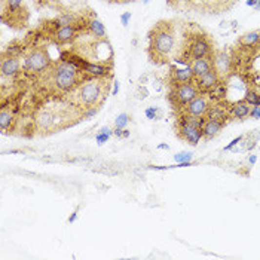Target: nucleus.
Here are the masks:
<instances>
[{
  "label": "nucleus",
  "mask_w": 260,
  "mask_h": 260,
  "mask_svg": "<svg viewBox=\"0 0 260 260\" xmlns=\"http://www.w3.org/2000/svg\"><path fill=\"white\" fill-rule=\"evenodd\" d=\"M176 38L173 30L165 25V22H159V25L150 33V52H153V58L165 60L174 51Z\"/></svg>",
  "instance_id": "f257e3e1"
},
{
  "label": "nucleus",
  "mask_w": 260,
  "mask_h": 260,
  "mask_svg": "<svg viewBox=\"0 0 260 260\" xmlns=\"http://www.w3.org/2000/svg\"><path fill=\"white\" fill-rule=\"evenodd\" d=\"M79 67L72 61H60L52 70V82L61 92H72L79 86Z\"/></svg>",
  "instance_id": "f03ea898"
},
{
  "label": "nucleus",
  "mask_w": 260,
  "mask_h": 260,
  "mask_svg": "<svg viewBox=\"0 0 260 260\" xmlns=\"http://www.w3.org/2000/svg\"><path fill=\"white\" fill-rule=\"evenodd\" d=\"M78 100H79L80 104H83L86 107L99 106L103 100V85H101V82L97 80V79H92V80L85 82L82 86H79Z\"/></svg>",
  "instance_id": "7ed1b4c3"
},
{
  "label": "nucleus",
  "mask_w": 260,
  "mask_h": 260,
  "mask_svg": "<svg viewBox=\"0 0 260 260\" xmlns=\"http://www.w3.org/2000/svg\"><path fill=\"white\" fill-rule=\"evenodd\" d=\"M200 95V89L197 88V85L193 83H183V85H176L173 86L171 92H170V101L171 104L177 109L184 110V107L195 100Z\"/></svg>",
  "instance_id": "20e7f679"
},
{
  "label": "nucleus",
  "mask_w": 260,
  "mask_h": 260,
  "mask_svg": "<svg viewBox=\"0 0 260 260\" xmlns=\"http://www.w3.org/2000/svg\"><path fill=\"white\" fill-rule=\"evenodd\" d=\"M51 58L43 49H35L25 57L24 61V70L30 73H42L51 67Z\"/></svg>",
  "instance_id": "39448f33"
},
{
  "label": "nucleus",
  "mask_w": 260,
  "mask_h": 260,
  "mask_svg": "<svg viewBox=\"0 0 260 260\" xmlns=\"http://www.w3.org/2000/svg\"><path fill=\"white\" fill-rule=\"evenodd\" d=\"M211 51L213 48H211L210 40L205 36H198L197 39L192 40V43L187 48V58H192V60L207 58V57H211Z\"/></svg>",
  "instance_id": "423d86ee"
},
{
  "label": "nucleus",
  "mask_w": 260,
  "mask_h": 260,
  "mask_svg": "<svg viewBox=\"0 0 260 260\" xmlns=\"http://www.w3.org/2000/svg\"><path fill=\"white\" fill-rule=\"evenodd\" d=\"M210 101L207 100V97L204 95H198L197 99L192 100L186 107H184V112L192 115V116H197V118H205L208 110H210Z\"/></svg>",
  "instance_id": "0eeeda50"
},
{
  "label": "nucleus",
  "mask_w": 260,
  "mask_h": 260,
  "mask_svg": "<svg viewBox=\"0 0 260 260\" xmlns=\"http://www.w3.org/2000/svg\"><path fill=\"white\" fill-rule=\"evenodd\" d=\"M213 67L214 70L219 73V76L221 79H224L231 72L232 67V61L229 58V55L224 54V52H217L213 55Z\"/></svg>",
  "instance_id": "6e6552de"
},
{
  "label": "nucleus",
  "mask_w": 260,
  "mask_h": 260,
  "mask_svg": "<svg viewBox=\"0 0 260 260\" xmlns=\"http://www.w3.org/2000/svg\"><path fill=\"white\" fill-rule=\"evenodd\" d=\"M197 82V88L200 89V92H210L211 89H214L220 82H223V79L219 76V73L213 69L211 72H208L207 75H204L200 79H195Z\"/></svg>",
  "instance_id": "1a4fd4ad"
},
{
  "label": "nucleus",
  "mask_w": 260,
  "mask_h": 260,
  "mask_svg": "<svg viewBox=\"0 0 260 260\" xmlns=\"http://www.w3.org/2000/svg\"><path fill=\"white\" fill-rule=\"evenodd\" d=\"M21 70V61L18 57H6L2 58V66H0V72H2V78H14Z\"/></svg>",
  "instance_id": "9d476101"
},
{
  "label": "nucleus",
  "mask_w": 260,
  "mask_h": 260,
  "mask_svg": "<svg viewBox=\"0 0 260 260\" xmlns=\"http://www.w3.org/2000/svg\"><path fill=\"white\" fill-rule=\"evenodd\" d=\"M190 69L193 72V76L195 79H200L202 78L204 75H207L208 72H211L214 67H213V55L211 57H207V58H200V60H192L190 61Z\"/></svg>",
  "instance_id": "9b49d317"
},
{
  "label": "nucleus",
  "mask_w": 260,
  "mask_h": 260,
  "mask_svg": "<svg viewBox=\"0 0 260 260\" xmlns=\"http://www.w3.org/2000/svg\"><path fill=\"white\" fill-rule=\"evenodd\" d=\"M78 28H79V25H78V24H75V25H67V27H61V28H57V30L54 31V40H55L58 45H64V43H69V42H72V40L76 38Z\"/></svg>",
  "instance_id": "f8f14e48"
},
{
  "label": "nucleus",
  "mask_w": 260,
  "mask_h": 260,
  "mask_svg": "<svg viewBox=\"0 0 260 260\" xmlns=\"http://www.w3.org/2000/svg\"><path fill=\"white\" fill-rule=\"evenodd\" d=\"M195 80L193 72L190 69V66L187 67H181V69H173L171 70V83L173 86L176 85H183V83H192Z\"/></svg>",
  "instance_id": "ddd939ff"
},
{
  "label": "nucleus",
  "mask_w": 260,
  "mask_h": 260,
  "mask_svg": "<svg viewBox=\"0 0 260 260\" xmlns=\"http://www.w3.org/2000/svg\"><path fill=\"white\" fill-rule=\"evenodd\" d=\"M224 125H226V123H224V122H220V120L205 119L204 123H202V134H204V139H207V140L214 139L216 136L220 134V131L223 129Z\"/></svg>",
  "instance_id": "4468645a"
},
{
  "label": "nucleus",
  "mask_w": 260,
  "mask_h": 260,
  "mask_svg": "<svg viewBox=\"0 0 260 260\" xmlns=\"http://www.w3.org/2000/svg\"><path fill=\"white\" fill-rule=\"evenodd\" d=\"M250 110H251V106L248 103H245L244 100H241V101L234 103L229 107V115H231L232 119L242 120V119H245V118L250 116Z\"/></svg>",
  "instance_id": "2eb2a0df"
},
{
  "label": "nucleus",
  "mask_w": 260,
  "mask_h": 260,
  "mask_svg": "<svg viewBox=\"0 0 260 260\" xmlns=\"http://www.w3.org/2000/svg\"><path fill=\"white\" fill-rule=\"evenodd\" d=\"M260 42V30H253L248 33L242 35L240 39V45L242 48H253Z\"/></svg>",
  "instance_id": "dca6fc26"
},
{
  "label": "nucleus",
  "mask_w": 260,
  "mask_h": 260,
  "mask_svg": "<svg viewBox=\"0 0 260 260\" xmlns=\"http://www.w3.org/2000/svg\"><path fill=\"white\" fill-rule=\"evenodd\" d=\"M88 28L89 31L94 35V38L97 39H104L106 38V28H104V24L97 20V18H92L88 21Z\"/></svg>",
  "instance_id": "f3484780"
},
{
  "label": "nucleus",
  "mask_w": 260,
  "mask_h": 260,
  "mask_svg": "<svg viewBox=\"0 0 260 260\" xmlns=\"http://www.w3.org/2000/svg\"><path fill=\"white\" fill-rule=\"evenodd\" d=\"M229 118H231L229 110H224L220 106L210 107V110H208V113L205 116V119H214V120H220V122H224V123H226V120L229 119Z\"/></svg>",
  "instance_id": "a211bd4d"
},
{
  "label": "nucleus",
  "mask_w": 260,
  "mask_h": 260,
  "mask_svg": "<svg viewBox=\"0 0 260 260\" xmlns=\"http://www.w3.org/2000/svg\"><path fill=\"white\" fill-rule=\"evenodd\" d=\"M14 122H15V116L11 110L3 109L2 112H0V128H2L3 133H8V129L12 128Z\"/></svg>",
  "instance_id": "6ab92c4d"
},
{
  "label": "nucleus",
  "mask_w": 260,
  "mask_h": 260,
  "mask_svg": "<svg viewBox=\"0 0 260 260\" xmlns=\"http://www.w3.org/2000/svg\"><path fill=\"white\" fill-rule=\"evenodd\" d=\"M75 24H78V18H76V15L72 14V12L62 14V15H60V17L55 20V27H57V28L67 27V25H75Z\"/></svg>",
  "instance_id": "aec40b11"
},
{
  "label": "nucleus",
  "mask_w": 260,
  "mask_h": 260,
  "mask_svg": "<svg viewBox=\"0 0 260 260\" xmlns=\"http://www.w3.org/2000/svg\"><path fill=\"white\" fill-rule=\"evenodd\" d=\"M38 125H39V128H42V129H49L54 123H55V118H54V115L51 113V112H43V113H40L39 116H38Z\"/></svg>",
  "instance_id": "412c9836"
},
{
  "label": "nucleus",
  "mask_w": 260,
  "mask_h": 260,
  "mask_svg": "<svg viewBox=\"0 0 260 260\" xmlns=\"http://www.w3.org/2000/svg\"><path fill=\"white\" fill-rule=\"evenodd\" d=\"M242 100L245 103H248L250 106H260V95H259L257 89H254V88H248L247 89Z\"/></svg>",
  "instance_id": "4be33fe9"
},
{
  "label": "nucleus",
  "mask_w": 260,
  "mask_h": 260,
  "mask_svg": "<svg viewBox=\"0 0 260 260\" xmlns=\"http://www.w3.org/2000/svg\"><path fill=\"white\" fill-rule=\"evenodd\" d=\"M112 136H113V129H110V128H107V126H103L100 131L95 134V141L101 146V144L107 143Z\"/></svg>",
  "instance_id": "5701e85b"
},
{
  "label": "nucleus",
  "mask_w": 260,
  "mask_h": 260,
  "mask_svg": "<svg viewBox=\"0 0 260 260\" xmlns=\"http://www.w3.org/2000/svg\"><path fill=\"white\" fill-rule=\"evenodd\" d=\"M3 5L6 6V12L8 14H15L17 11H20L22 0H5Z\"/></svg>",
  "instance_id": "b1692460"
},
{
  "label": "nucleus",
  "mask_w": 260,
  "mask_h": 260,
  "mask_svg": "<svg viewBox=\"0 0 260 260\" xmlns=\"http://www.w3.org/2000/svg\"><path fill=\"white\" fill-rule=\"evenodd\" d=\"M192 158H193V155L190 152H180V153L174 155V160L177 162V164H186V162H192Z\"/></svg>",
  "instance_id": "393cba45"
},
{
  "label": "nucleus",
  "mask_w": 260,
  "mask_h": 260,
  "mask_svg": "<svg viewBox=\"0 0 260 260\" xmlns=\"http://www.w3.org/2000/svg\"><path fill=\"white\" fill-rule=\"evenodd\" d=\"M129 122V116L126 113H120L118 115V118L115 119V128H119V129H125L126 125Z\"/></svg>",
  "instance_id": "a878e982"
},
{
  "label": "nucleus",
  "mask_w": 260,
  "mask_h": 260,
  "mask_svg": "<svg viewBox=\"0 0 260 260\" xmlns=\"http://www.w3.org/2000/svg\"><path fill=\"white\" fill-rule=\"evenodd\" d=\"M21 54H22V49H21L20 46H9V48L3 52V55H6V57H18V58H20Z\"/></svg>",
  "instance_id": "bb28decb"
},
{
  "label": "nucleus",
  "mask_w": 260,
  "mask_h": 260,
  "mask_svg": "<svg viewBox=\"0 0 260 260\" xmlns=\"http://www.w3.org/2000/svg\"><path fill=\"white\" fill-rule=\"evenodd\" d=\"M158 113H159V109L158 107H147L146 110H144V115H146V118L147 119H150V120H155V119H158Z\"/></svg>",
  "instance_id": "cd10ccee"
},
{
  "label": "nucleus",
  "mask_w": 260,
  "mask_h": 260,
  "mask_svg": "<svg viewBox=\"0 0 260 260\" xmlns=\"http://www.w3.org/2000/svg\"><path fill=\"white\" fill-rule=\"evenodd\" d=\"M97 113H99V106L86 107V110L83 112V118H85V119H89V118H94Z\"/></svg>",
  "instance_id": "c85d7f7f"
},
{
  "label": "nucleus",
  "mask_w": 260,
  "mask_h": 260,
  "mask_svg": "<svg viewBox=\"0 0 260 260\" xmlns=\"http://www.w3.org/2000/svg\"><path fill=\"white\" fill-rule=\"evenodd\" d=\"M251 119H260V106H251V110H250V116Z\"/></svg>",
  "instance_id": "c756f323"
},
{
  "label": "nucleus",
  "mask_w": 260,
  "mask_h": 260,
  "mask_svg": "<svg viewBox=\"0 0 260 260\" xmlns=\"http://www.w3.org/2000/svg\"><path fill=\"white\" fill-rule=\"evenodd\" d=\"M129 20H131V12H123V14L120 15V22H122L123 27H128Z\"/></svg>",
  "instance_id": "7c9ffc66"
},
{
  "label": "nucleus",
  "mask_w": 260,
  "mask_h": 260,
  "mask_svg": "<svg viewBox=\"0 0 260 260\" xmlns=\"http://www.w3.org/2000/svg\"><path fill=\"white\" fill-rule=\"evenodd\" d=\"M241 140H242V137H237L235 140H232V141H231L229 144H227V146H224V150H231V149H234V147H235V146H237Z\"/></svg>",
  "instance_id": "2f4dec72"
},
{
  "label": "nucleus",
  "mask_w": 260,
  "mask_h": 260,
  "mask_svg": "<svg viewBox=\"0 0 260 260\" xmlns=\"http://www.w3.org/2000/svg\"><path fill=\"white\" fill-rule=\"evenodd\" d=\"M78 210H79V208H76V210L72 213V216L69 217V223H75V221H76V219H78Z\"/></svg>",
  "instance_id": "473e14b6"
},
{
  "label": "nucleus",
  "mask_w": 260,
  "mask_h": 260,
  "mask_svg": "<svg viewBox=\"0 0 260 260\" xmlns=\"http://www.w3.org/2000/svg\"><path fill=\"white\" fill-rule=\"evenodd\" d=\"M256 160H257V156H256V155H250V156H248V164H250V165H254Z\"/></svg>",
  "instance_id": "72a5a7b5"
},
{
  "label": "nucleus",
  "mask_w": 260,
  "mask_h": 260,
  "mask_svg": "<svg viewBox=\"0 0 260 260\" xmlns=\"http://www.w3.org/2000/svg\"><path fill=\"white\" fill-rule=\"evenodd\" d=\"M113 136H116L118 139H122V129L115 128V129H113Z\"/></svg>",
  "instance_id": "f704fd0d"
},
{
  "label": "nucleus",
  "mask_w": 260,
  "mask_h": 260,
  "mask_svg": "<svg viewBox=\"0 0 260 260\" xmlns=\"http://www.w3.org/2000/svg\"><path fill=\"white\" fill-rule=\"evenodd\" d=\"M119 92V82H113V91H112V95H116Z\"/></svg>",
  "instance_id": "c9c22d12"
},
{
  "label": "nucleus",
  "mask_w": 260,
  "mask_h": 260,
  "mask_svg": "<svg viewBox=\"0 0 260 260\" xmlns=\"http://www.w3.org/2000/svg\"><path fill=\"white\" fill-rule=\"evenodd\" d=\"M129 137V129H122V139H128Z\"/></svg>",
  "instance_id": "e433bc0d"
},
{
  "label": "nucleus",
  "mask_w": 260,
  "mask_h": 260,
  "mask_svg": "<svg viewBox=\"0 0 260 260\" xmlns=\"http://www.w3.org/2000/svg\"><path fill=\"white\" fill-rule=\"evenodd\" d=\"M257 5V0H247V6H256Z\"/></svg>",
  "instance_id": "4c0bfd02"
},
{
  "label": "nucleus",
  "mask_w": 260,
  "mask_h": 260,
  "mask_svg": "<svg viewBox=\"0 0 260 260\" xmlns=\"http://www.w3.org/2000/svg\"><path fill=\"white\" fill-rule=\"evenodd\" d=\"M158 149H165V150H168L170 147H168V144H159Z\"/></svg>",
  "instance_id": "58836bf2"
},
{
  "label": "nucleus",
  "mask_w": 260,
  "mask_h": 260,
  "mask_svg": "<svg viewBox=\"0 0 260 260\" xmlns=\"http://www.w3.org/2000/svg\"><path fill=\"white\" fill-rule=\"evenodd\" d=\"M254 8H256V11H260V0H257V5Z\"/></svg>",
  "instance_id": "ea45409f"
},
{
  "label": "nucleus",
  "mask_w": 260,
  "mask_h": 260,
  "mask_svg": "<svg viewBox=\"0 0 260 260\" xmlns=\"http://www.w3.org/2000/svg\"><path fill=\"white\" fill-rule=\"evenodd\" d=\"M200 3H208V2H211V0H198Z\"/></svg>",
  "instance_id": "a19ab883"
},
{
  "label": "nucleus",
  "mask_w": 260,
  "mask_h": 260,
  "mask_svg": "<svg viewBox=\"0 0 260 260\" xmlns=\"http://www.w3.org/2000/svg\"><path fill=\"white\" fill-rule=\"evenodd\" d=\"M257 92H259V95H260V85H259V88H257Z\"/></svg>",
  "instance_id": "79ce46f5"
},
{
  "label": "nucleus",
  "mask_w": 260,
  "mask_h": 260,
  "mask_svg": "<svg viewBox=\"0 0 260 260\" xmlns=\"http://www.w3.org/2000/svg\"><path fill=\"white\" fill-rule=\"evenodd\" d=\"M259 85H260V83H259Z\"/></svg>",
  "instance_id": "37998d69"
}]
</instances>
